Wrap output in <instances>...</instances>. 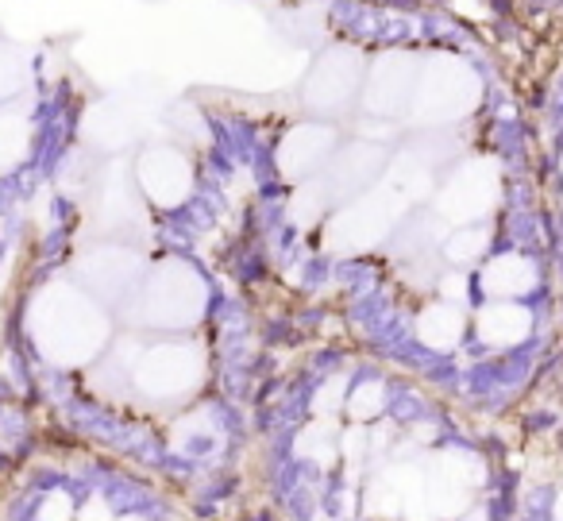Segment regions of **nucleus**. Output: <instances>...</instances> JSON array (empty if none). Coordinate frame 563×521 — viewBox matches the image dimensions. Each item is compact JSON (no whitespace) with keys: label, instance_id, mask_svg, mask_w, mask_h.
Listing matches in <instances>:
<instances>
[{"label":"nucleus","instance_id":"f257e3e1","mask_svg":"<svg viewBox=\"0 0 563 521\" xmlns=\"http://www.w3.org/2000/svg\"><path fill=\"white\" fill-rule=\"evenodd\" d=\"M559 517H563V502H559Z\"/></svg>","mask_w":563,"mask_h":521}]
</instances>
